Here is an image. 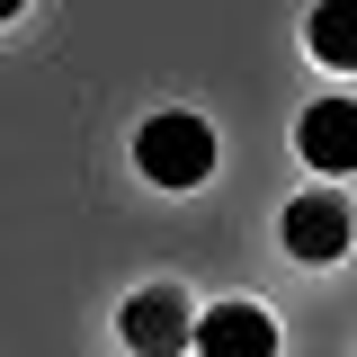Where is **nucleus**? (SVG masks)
<instances>
[{
  "mask_svg": "<svg viewBox=\"0 0 357 357\" xmlns=\"http://www.w3.org/2000/svg\"><path fill=\"white\" fill-rule=\"evenodd\" d=\"M134 170L152 178V188H170V197L206 188V178H215V126H206L197 107L143 116V126H134Z\"/></svg>",
  "mask_w": 357,
  "mask_h": 357,
  "instance_id": "nucleus-1",
  "label": "nucleus"
},
{
  "mask_svg": "<svg viewBox=\"0 0 357 357\" xmlns=\"http://www.w3.org/2000/svg\"><path fill=\"white\" fill-rule=\"evenodd\" d=\"M277 241H286V259L331 268V259H349V241H357V206L340 197V188H304V197H286Z\"/></svg>",
  "mask_w": 357,
  "mask_h": 357,
  "instance_id": "nucleus-2",
  "label": "nucleus"
},
{
  "mask_svg": "<svg viewBox=\"0 0 357 357\" xmlns=\"http://www.w3.org/2000/svg\"><path fill=\"white\" fill-rule=\"evenodd\" d=\"M304 45H312V63H331V72H357V0H312Z\"/></svg>",
  "mask_w": 357,
  "mask_h": 357,
  "instance_id": "nucleus-6",
  "label": "nucleus"
},
{
  "mask_svg": "<svg viewBox=\"0 0 357 357\" xmlns=\"http://www.w3.org/2000/svg\"><path fill=\"white\" fill-rule=\"evenodd\" d=\"M197 357H277V312L250 304V295L197 312Z\"/></svg>",
  "mask_w": 357,
  "mask_h": 357,
  "instance_id": "nucleus-5",
  "label": "nucleus"
},
{
  "mask_svg": "<svg viewBox=\"0 0 357 357\" xmlns=\"http://www.w3.org/2000/svg\"><path fill=\"white\" fill-rule=\"evenodd\" d=\"M295 152L312 178H349L357 170V98H312L295 116Z\"/></svg>",
  "mask_w": 357,
  "mask_h": 357,
  "instance_id": "nucleus-4",
  "label": "nucleus"
},
{
  "mask_svg": "<svg viewBox=\"0 0 357 357\" xmlns=\"http://www.w3.org/2000/svg\"><path fill=\"white\" fill-rule=\"evenodd\" d=\"M116 331H126L134 357H178V349H197V304L178 286H143V295H126Z\"/></svg>",
  "mask_w": 357,
  "mask_h": 357,
  "instance_id": "nucleus-3",
  "label": "nucleus"
}]
</instances>
